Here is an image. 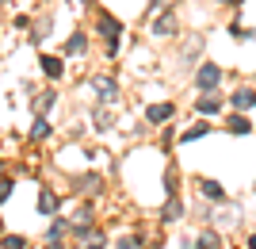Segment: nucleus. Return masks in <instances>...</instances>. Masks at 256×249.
<instances>
[{"label":"nucleus","mask_w":256,"mask_h":249,"mask_svg":"<svg viewBox=\"0 0 256 249\" xmlns=\"http://www.w3.org/2000/svg\"><path fill=\"white\" fill-rule=\"evenodd\" d=\"M180 249H199V245H195V241H184V245Z\"/></svg>","instance_id":"27"},{"label":"nucleus","mask_w":256,"mask_h":249,"mask_svg":"<svg viewBox=\"0 0 256 249\" xmlns=\"http://www.w3.org/2000/svg\"><path fill=\"white\" fill-rule=\"evenodd\" d=\"M206 130H210V127H206V123H195L192 130H184V142H192V138H203Z\"/></svg>","instance_id":"20"},{"label":"nucleus","mask_w":256,"mask_h":249,"mask_svg":"<svg viewBox=\"0 0 256 249\" xmlns=\"http://www.w3.org/2000/svg\"><path fill=\"white\" fill-rule=\"evenodd\" d=\"M172 4H176V0H164V8H172Z\"/></svg>","instance_id":"29"},{"label":"nucleus","mask_w":256,"mask_h":249,"mask_svg":"<svg viewBox=\"0 0 256 249\" xmlns=\"http://www.w3.org/2000/svg\"><path fill=\"white\" fill-rule=\"evenodd\" d=\"M150 35H153V39H176V35H180L176 12H172V8H157V16H153V23H150Z\"/></svg>","instance_id":"1"},{"label":"nucleus","mask_w":256,"mask_h":249,"mask_svg":"<svg viewBox=\"0 0 256 249\" xmlns=\"http://www.w3.org/2000/svg\"><path fill=\"white\" fill-rule=\"evenodd\" d=\"M234 108H256V88H237L234 96H230Z\"/></svg>","instance_id":"7"},{"label":"nucleus","mask_w":256,"mask_h":249,"mask_svg":"<svg viewBox=\"0 0 256 249\" xmlns=\"http://www.w3.org/2000/svg\"><path fill=\"white\" fill-rule=\"evenodd\" d=\"M0 169H4V165H0Z\"/></svg>","instance_id":"30"},{"label":"nucleus","mask_w":256,"mask_h":249,"mask_svg":"<svg viewBox=\"0 0 256 249\" xmlns=\"http://www.w3.org/2000/svg\"><path fill=\"white\" fill-rule=\"evenodd\" d=\"M230 130H234V134H248V130H252V123H248L245 115H230Z\"/></svg>","instance_id":"17"},{"label":"nucleus","mask_w":256,"mask_h":249,"mask_svg":"<svg viewBox=\"0 0 256 249\" xmlns=\"http://www.w3.org/2000/svg\"><path fill=\"white\" fill-rule=\"evenodd\" d=\"M96 31H100V39H122V23H118V16H111V12H100Z\"/></svg>","instance_id":"4"},{"label":"nucleus","mask_w":256,"mask_h":249,"mask_svg":"<svg viewBox=\"0 0 256 249\" xmlns=\"http://www.w3.org/2000/svg\"><path fill=\"white\" fill-rule=\"evenodd\" d=\"M12 188H16V184H12V180H4V176H0V203H4V199H8V195H12Z\"/></svg>","instance_id":"23"},{"label":"nucleus","mask_w":256,"mask_h":249,"mask_svg":"<svg viewBox=\"0 0 256 249\" xmlns=\"http://www.w3.org/2000/svg\"><path fill=\"white\" fill-rule=\"evenodd\" d=\"M27 245V238H20V234H8V238H4V249H23Z\"/></svg>","instance_id":"21"},{"label":"nucleus","mask_w":256,"mask_h":249,"mask_svg":"<svg viewBox=\"0 0 256 249\" xmlns=\"http://www.w3.org/2000/svg\"><path fill=\"white\" fill-rule=\"evenodd\" d=\"M92 92H96L100 104H115V100H118V81L100 73V77H92Z\"/></svg>","instance_id":"3"},{"label":"nucleus","mask_w":256,"mask_h":249,"mask_svg":"<svg viewBox=\"0 0 256 249\" xmlns=\"http://www.w3.org/2000/svg\"><path fill=\"white\" fill-rule=\"evenodd\" d=\"M46 249H65V245H62L58 238H50V241H46Z\"/></svg>","instance_id":"26"},{"label":"nucleus","mask_w":256,"mask_h":249,"mask_svg":"<svg viewBox=\"0 0 256 249\" xmlns=\"http://www.w3.org/2000/svg\"><path fill=\"white\" fill-rule=\"evenodd\" d=\"M195 245L199 249H218V234H214V230H203V234L195 238Z\"/></svg>","instance_id":"18"},{"label":"nucleus","mask_w":256,"mask_h":249,"mask_svg":"<svg viewBox=\"0 0 256 249\" xmlns=\"http://www.w3.org/2000/svg\"><path fill=\"white\" fill-rule=\"evenodd\" d=\"M54 100H58V92H50V88H46L42 96L34 100V111H38V115H42V111H50V108H54Z\"/></svg>","instance_id":"16"},{"label":"nucleus","mask_w":256,"mask_h":249,"mask_svg":"<svg viewBox=\"0 0 256 249\" xmlns=\"http://www.w3.org/2000/svg\"><path fill=\"white\" fill-rule=\"evenodd\" d=\"M248 249H256V234H252V238H248Z\"/></svg>","instance_id":"28"},{"label":"nucleus","mask_w":256,"mask_h":249,"mask_svg":"<svg viewBox=\"0 0 256 249\" xmlns=\"http://www.w3.org/2000/svg\"><path fill=\"white\" fill-rule=\"evenodd\" d=\"M50 119H46V115H38V119H34V127H31V138L34 142H42V138H50Z\"/></svg>","instance_id":"12"},{"label":"nucleus","mask_w":256,"mask_h":249,"mask_svg":"<svg viewBox=\"0 0 256 249\" xmlns=\"http://www.w3.org/2000/svg\"><path fill=\"white\" fill-rule=\"evenodd\" d=\"M38 65H42V73H46V77H62V73H65L62 58H54V54H42V58H38Z\"/></svg>","instance_id":"10"},{"label":"nucleus","mask_w":256,"mask_h":249,"mask_svg":"<svg viewBox=\"0 0 256 249\" xmlns=\"http://www.w3.org/2000/svg\"><path fill=\"white\" fill-rule=\"evenodd\" d=\"M172 104H153V108H146V119L150 123H164V119H172Z\"/></svg>","instance_id":"8"},{"label":"nucleus","mask_w":256,"mask_h":249,"mask_svg":"<svg viewBox=\"0 0 256 249\" xmlns=\"http://www.w3.org/2000/svg\"><path fill=\"white\" fill-rule=\"evenodd\" d=\"M76 241L80 249H104V234L96 226H76Z\"/></svg>","instance_id":"5"},{"label":"nucleus","mask_w":256,"mask_h":249,"mask_svg":"<svg viewBox=\"0 0 256 249\" xmlns=\"http://www.w3.org/2000/svg\"><path fill=\"white\" fill-rule=\"evenodd\" d=\"M218 85H222V65L199 62V69H195V88H199V92H218Z\"/></svg>","instance_id":"2"},{"label":"nucleus","mask_w":256,"mask_h":249,"mask_svg":"<svg viewBox=\"0 0 256 249\" xmlns=\"http://www.w3.org/2000/svg\"><path fill=\"white\" fill-rule=\"evenodd\" d=\"M62 234H65V222L54 215V222H50V238H62Z\"/></svg>","instance_id":"22"},{"label":"nucleus","mask_w":256,"mask_h":249,"mask_svg":"<svg viewBox=\"0 0 256 249\" xmlns=\"http://www.w3.org/2000/svg\"><path fill=\"white\" fill-rule=\"evenodd\" d=\"M76 188H80V192H92V195H96V192H100V176H96V173H84L80 180H76Z\"/></svg>","instance_id":"13"},{"label":"nucleus","mask_w":256,"mask_h":249,"mask_svg":"<svg viewBox=\"0 0 256 249\" xmlns=\"http://www.w3.org/2000/svg\"><path fill=\"white\" fill-rule=\"evenodd\" d=\"M96 127H100V130H104V127H111V115H107V111H104V108H100V111H96Z\"/></svg>","instance_id":"24"},{"label":"nucleus","mask_w":256,"mask_h":249,"mask_svg":"<svg viewBox=\"0 0 256 249\" xmlns=\"http://www.w3.org/2000/svg\"><path fill=\"white\" fill-rule=\"evenodd\" d=\"M84 50H88V35L84 31H76V35L65 39V54H84Z\"/></svg>","instance_id":"9"},{"label":"nucleus","mask_w":256,"mask_h":249,"mask_svg":"<svg viewBox=\"0 0 256 249\" xmlns=\"http://www.w3.org/2000/svg\"><path fill=\"white\" fill-rule=\"evenodd\" d=\"M203 195L206 199H226V188L218 180H203Z\"/></svg>","instance_id":"14"},{"label":"nucleus","mask_w":256,"mask_h":249,"mask_svg":"<svg viewBox=\"0 0 256 249\" xmlns=\"http://www.w3.org/2000/svg\"><path fill=\"white\" fill-rule=\"evenodd\" d=\"M218 4H222V8H241L245 0H218Z\"/></svg>","instance_id":"25"},{"label":"nucleus","mask_w":256,"mask_h":249,"mask_svg":"<svg viewBox=\"0 0 256 249\" xmlns=\"http://www.w3.org/2000/svg\"><path fill=\"white\" fill-rule=\"evenodd\" d=\"M226 31L234 35V39H241V43H248V39H252V31H248L245 23H230V27H226Z\"/></svg>","instance_id":"19"},{"label":"nucleus","mask_w":256,"mask_h":249,"mask_svg":"<svg viewBox=\"0 0 256 249\" xmlns=\"http://www.w3.org/2000/svg\"><path fill=\"white\" fill-rule=\"evenodd\" d=\"M38 211H42L46 218H54V215H58V195H54L50 188H42V192H38Z\"/></svg>","instance_id":"6"},{"label":"nucleus","mask_w":256,"mask_h":249,"mask_svg":"<svg viewBox=\"0 0 256 249\" xmlns=\"http://www.w3.org/2000/svg\"><path fill=\"white\" fill-rule=\"evenodd\" d=\"M195 108L203 111V115H214V111L222 108V100L214 96V92H203V96H199V104H195Z\"/></svg>","instance_id":"11"},{"label":"nucleus","mask_w":256,"mask_h":249,"mask_svg":"<svg viewBox=\"0 0 256 249\" xmlns=\"http://www.w3.org/2000/svg\"><path fill=\"white\" fill-rule=\"evenodd\" d=\"M184 215V207H180V199H176V195H172L168 203H164V222H176V218Z\"/></svg>","instance_id":"15"}]
</instances>
